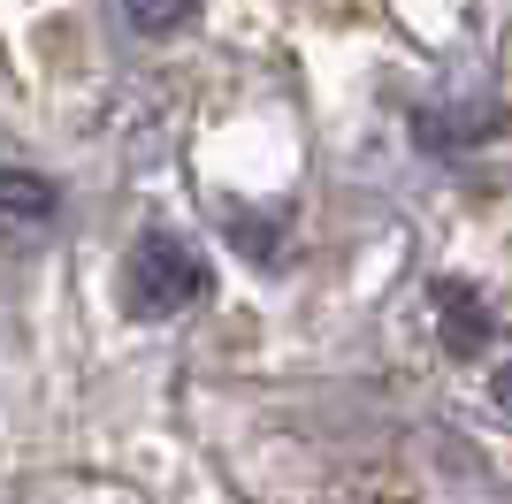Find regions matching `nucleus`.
Returning <instances> with one entry per match:
<instances>
[{
	"mask_svg": "<svg viewBox=\"0 0 512 504\" xmlns=\"http://www.w3.org/2000/svg\"><path fill=\"white\" fill-rule=\"evenodd\" d=\"M207 291H214V275H207V260H199L184 237H169V230L138 237V252H130V306H138L146 321L184 314V306H199Z\"/></svg>",
	"mask_w": 512,
	"mask_h": 504,
	"instance_id": "f257e3e1",
	"label": "nucleus"
},
{
	"mask_svg": "<svg viewBox=\"0 0 512 504\" xmlns=\"http://www.w3.org/2000/svg\"><path fill=\"white\" fill-rule=\"evenodd\" d=\"M0 214L46 222V214H54V184H46V176H23V168H0Z\"/></svg>",
	"mask_w": 512,
	"mask_h": 504,
	"instance_id": "7ed1b4c3",
	"label": "nucleus"
},
{
	"mask_svg": "<svg viewBox=\"0 0 512 504\" xmlns=\"http://www.w3.org/2000/svg\"><path fill=\"white\" fill-rule=\"evenodd\" d=\"M436 314H444L459 352H482V344H490V306H482L467 283H436Z\"/></svg>",
	"mask_w": 512,
	"mask_h": 504,
	"instance_id": "f03ea898",
	"label": "nucleus"
},
{
	"mask_svg": "<svg viewBox=\"0 0 512 504\" xmlns=\"http://www.w3.org/2000/svg\"><path fill=\"white\" fill-rule=\"evenodd\" d=\"M497 405H505V420H512V367H497Z\"/></svg>",
	"mask_w": 512,
	"mask_h": 504,
	"instance_id": "39448f33",
	"label": "nucleus"
},
{
	"mask_svg": "<svg viewBox=\"0 0 512 504\" xmlns=\"http://www.w3.org/2000/svg\"><path fill=\"white\" fill-rule=\"evenodd\" d=\"M123 8H130V23H138V31L169 39L176 23H192V8H199V0H123Z\"/></svg>",
	"mask_w": 512,
	"mask_h": 504,
	"instance_id": "20e7f679",
	"label": "nucleus"
}]
</instances>
